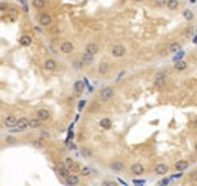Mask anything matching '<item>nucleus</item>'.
I'll list each match as a JSON object with an SVG mask.
<instances>
[{"mask_svg":"<svg viewBox=\"0 0 197 186\" xmlns=\"http://www.w3.org/2000/svg\"><path fill=\"white\" fill-rule=\"evenodd\" d=\"M110 55H112L113 58H117V60H120V58H125V56H126V48H125V45H121V43L112 45V48H110Z\"/></svg>","mask_w":197,"mask_h":186,"instance_id":"nucleus-1","label":"nucleus"},{"mask_svg":"<svg viewBox=\"0 0 197 186\" xmlns=\"http://www.w3.org/2000/svg\"><path fill=\"white\" fill-rule=\"evenodd\" d=\"M26 129H30V117H20L16 127H13L10 130H11V133H18V132H25Z\"/></svg>","mask_w":197,"mask_h":186,"instance_id":"nucleus-2","label":"nucleus"},{"mask_svg":"<svg viewBox=\"0 0 197 186\" xmlns=\"http://www.w3.org/2000/svg\"><path fill=\"white\" fill-rule=\"evenodd\" d=\"M18 119L20 117H16L13 114H7V115H3L2 124H3V127H7V129H13V127H16V124H18Z\"/></svg>","mask_w":197,"mask_h":186,"instance_id":"nucleus-3","label":"nucleus"},{"mask_svg":"<svg viewBox=\"0 0 197 186\" xmlns=\"http://www.w3.org/2000/svg\"><path fill=\"white\" fill-rule=\"evenodd\" d=\"M113 96H115V89L112 86H105V88H102L98 91V97L102 101H110V99H113Z\"/></svg>","mask_w":197,"mask_h":186,"instance_id":"nucleus-4","label":"nucleus"},{"mask_svg":"<svg viewBox=\"0 0 197 186\" xmlns=\"http://www.w3.org/2000/svg\"><path fill=\"white\" fill-rule=\"evenodd\" d=\"M74 50H76V46H74L72 41H69V40H64V41L59 43V51L62 55H72Z\"/></svg>","mask_w":197,"mask_h":186,"instance_id":"nucleus-5","label":"nucleus"},{"mask_svg":"<svg viewBox=\"0 0 197 186\" xmlns=\"http://www.w3.org/2000/svg\"><path fill=\"white\" fill-rule=\"evenodd\" d=\"M38 23H39V26H49L51 23H53V17H51V13H48V12H41V13L38 15Z\"/></svg>","mask_w":197,"mask_h":186,"instance_id":"nucleus-6","label":"nucleus"},{"mask_svg":"<svg viewBox=\"0 0 197 186\" xmlns=\"http://www.w3.org/2000/svg\"><path fill=\"white\" fill-rule=\"evenodd\" d=\"M166 73L164 71H158L154 74V78H153V84L156 86V88H163L164 83H166Z\"/></svg>","mask_w":197,"mask_h":186,"instance_id":"nucleus-7","label":"nucleus"},{"mask_svg":"<svg viewBox=\"0 0 197 186\" xmlns=\"http://www.w3.org/2000/svg\"><path fill=\"white\" fill-rule=\"evenodd\" d=\"M108 168L112 171H115V173H123L125 171V163L121 160H112L108 163Z\"/></svg>","mask_w":197,"mask_h":186,"instance_id":"nucleus-8","label":"nucleus"},{"mask_svg":"<svg viewBox=\"0 0 197 186\" xmlns=\"http://www.w3.org/2000/svg\"><path fill=\"white\" fill-rule=\"evenodd\" d=\"M34 115H36L39 120L48 122V120L51 119V110H49V109H46V107H39L36 112H34Z\"/></svg>","mask_w":197,"mask_h":186,"instance_id":"nucleus-9","label":"nucleus"},{"mask_svg":"<svg viewBox=\"0 0 197 186\" xmlns=\"http://www.w3.org/2000/svg\"><path fill=\"white\" fill-rule=\"evenodd\" d=\"M43 68L46 69V71H56V69L59 68V64H57V61L54 60V58H46V60L43 61Z\"/></svg>","mask_w":197,"mask_h":186,"instance_id":"nucleus-10","label":"nucleus"},{"mask_svg":"<svg viewBox=\"0 0 197 186\" xmlns=\"http://www.w3.org/2000/svg\"><path fill=\"white\" fill-rule=\"evenodd\" d=\"M57 175H59V178L66 179L69 175H71V168H69L66 163H59L57 165Z\"/></svg>","mask_w":197,"mask_h":186,"instance_id":"nucleus-11","label":"nucleus"},{"mask_svg":"<svg viewBox=\"0 0 197 186\" xmlns=\"http://www.w3.org/2000/svg\"><path fill=\"white\" fill-rule=\"evenodd\" d=\"M130 173L133 176H141V175H144V166L141 163H133V165H130Z\"/></svg>","mask_w":197,"mask_h":186,"instance_id":"nucleus-12","label":"nucleus"},{"mask_svg":"<svg viewBox=\"0 0 197 186\" xmlns=\"http://www.w3.org/2000/svg\"><path fill=\"white\" fill-rule=\"evenodd\" d=\"M167 171H169V165H167V163H158L154 166V173H156V175H159V176L167 175Z\"/></svg>","mask_w":197,"mask_h":186,"instance_id":"nucleus-13","label":"nucleus"},{"mask_svg":"<svg viewBox=\"0 0 197 186\" xmlns=\"http://www.w3.org/2000/svg\"><path fill=\"white\" fill-rule=\"evenodd\" d=\"M187 168H189V161H187V160H177L176 163H174V170L179 171V173L186 171Z\"/></svg>","mask_w":197,"mask_h":186,"instance_id":"nucleus-14","label":"nucleus"},{"mask_svg":"<svg viewBox=\"0 0 197 186\" xmlns=\"http://www.w3.org/2000/svg\"><path fill=\"white\" fill-rule=\"evenodd\" d=\"M108 71H110V64L107 61H102L100 64H98V68H97V74H98V76H105V74H108Z\"/></svg>","mask_w":197,"mask_h":186,"instance_id":"nucleus-15","label":"nucleus"},{"mask_svg":"<svg viewBox=\"0 0 197 186\" xmlns=\"http://www.w3.org/2000/svg\"><path fill=\"white\" fill-rule=\"evenodd\" d=\"M18 41H20V46H23V48H28V46L33 45V38L30 36V35H21Z\"/></svg>","mask_w":197,"mask_h":186,"instance_id":"nucleus-16","label":"nucleus"},{"mask_svg":"<svg viewBox=\"0 0 197 186\" xmlns=\"http://www.w3.org/2000/svg\"><path fill=\"white\" fill-rule=\"evenodd\" d=\"M166 8L169 12H177L179 8H181V2H179V0H167Z\"/></svg>","mask_w":197,"mask_h":186,"instance_id":"nucleus-17","label":"nucleus"},{"mask_svg":"<svg viewBox=\"0 0 197 186\" xmlns=\"http://www.w3.org/2000/svg\"><path fill=\"white\" fill-rule=\"evenodd\" d=\"M85 51H89V53H92V55H97L98 53V43H95V41H89L87 45H85V48H84Z\"/></svg>","mask_w":197,"mask_h":186,"instance_id":"nucleus-18","label":"nucleus"},{"mask_svg":"<svg viewBox=\"0 0 197 186\" xmlns=\"http://www.w3.org/2000/svg\"><path fill=\"white\" fill-rule=\"evenodd\" d=\"M80 58L84 60L85 64H94V61H95V55H92V53H89V51H85V50H84V53H82Z\"/></svg>","mask_w":197,"mask_h":186,"instance_id":"nucleus-19","label":"nucleus"},{"mask_svg":"<svg viewBox=\"0 0 197 186\" xmlns=\"http://www.w3.org/2000/svg\"><path fill=\"white\" fill-rule=\"evenodd\" d=\"M41 127H43V120H39L36 115L30 117V129H41Z\"/></svg>","mask_w":197,"mask_h":186,"instance_id":"nucleus-20","label":"nucleus"},{"mask_svg":"<svg viewBox=\"0 0 197 186\" xmlns=\"http://www.w3.org/2000/svg\"><path fill=\"white\" fill-rule=\"evenodd\" d=\"M167 50H169V55H174L177 51H181V43L179 41H171L167 45Z\"/></svg>","mask_w":197,"mask_h":186,"instance_id":"nucleus-21","label":"nucleus"},{"mask_svg":"<svg viewBox=\"0 0 197 186\" xmlns=\"http://www.w3.org/2000/svg\"><path fill=\"white\" fill-rule=\"evenodd\" d=\"M64 181H66V184H79L80 178H79V175H76V173H71Z\"/></svg>","mask_w":197,"mask_h":186,"instance_id":"nucleus-22","label":"nucleus"},{"mask_svg":"<svg viewBox=\"0 0 197 186\" xmlns=\"http://www.w3.org/2000/svg\"><path fill=\"white\" fill-rule=\"evenodd\" d=\"M182 18L187 20V21H192L194 20V12L190 10V8H184L182 10Z\"/></svg>","mask_w":197,"mask_h":186,"instance_id":"nucleus-23","label":"nucleus"},{"mask_svg":"<svg viewBox=\"0 0 197 186\" xmlns=\"http://www.w3.org/2000/svg\"><path fill=\"white\" fill-rule=\"evenodd\" d=\"M31 5L36 10H43L46 7V0H31Z\"/></svg>","mask_w":197,"mask_h":186,"instance_id":"nucleus-24","label":"nucleus"},{"mask_svg":"<svg viewBox=\"0 0 197 186\" xmlns=\"http://www.w3.org/2000/svg\"><path fill=\"white\" fill-rule=\"evenodd\" d=\"M84 66H85V63H84L82 58H79V60H74V61H72V68L76 69V71H80Z\"/></svg>","mask_w":197,"mask_h":186,"instance_id":"nucleus-25","label":"nucleus"},{"mask_svg":"<svg viewBox=\"0 0 197 186\" xmlns=\"http://www.w3.org/2000/svg\"><path fill=\"white\" fill-rule=\"evenodd\" d=\"M74 92H76V94H82L84 92V81H76V83H74Z\"/></svg>","mask_w":197,"mask_h":186,"instance_id":"nucleus-26","label":"nucleus"},{"mask_svg":"<svg viewBox=\"0 0 197 186\" xmlns=\"http://www.w3.org/2000/svg\"><path fill=\"white\" fill-rule=\"evenodd\" d=\"M174 69H176V71H186V69H187V63L186 61H176Z\"/></svg>","mask_w":197,"mask_h":186,"instance_id":"nucleus-27","label":"nucleus"},{"mask_svg":"<svg viewBox=\"0 0 197 186\" xmlns=\"http://www.w3.org/2000/svg\"><path fill=\"white\" fill-rule=\"evenodd\" d=\"M33 147H36V148H43L44 147V138L43 137H39V138H34V140L31 142Z\"/></svg>","mask_w":197,"mask_h":186,"instance_id":"nucleus-28","label":"nucleus"},{"mask_svg":"<svg viewBox=\"0 0 197 186\" xmlns=\"http://www.w3.org/2000/svg\"><path fill=\"white\" fill-rule=\"evenodd\" d=\"M100 127H102V129H110V127H112V119L103 117V119L100 120Z\"/></svg>","mask_w":197,"mask_h":186,"instance_id":"nucleus-29","label":"nucleus"},{"mask_svg":"<svg viewBox=\"0 0 197 186\" xmlns=\"http://www.w3.org/2000/svg\"><path fill=\"white\" fill-rule=\"evenodd\" d=\"M80 175H82V176H90L92 175V170H90V168H87V166H80Z\"/></svg>","mask_w":197,"mask_h":186,"instance_id":"nucleus-30","label":"nucleus"},{"mask_svg":"<svg viewBox=\"0 0 197 186\" xmlns=\"http://www.w3.org/2000/svg\"><path fill=\"white\" fill-rule=\"evenodd\" d=\"M80 153H82L84 156H87V158H92V152H90L89 148H85V147L80 148Z\"/></svg>","mask_w":197,"mask_h":186,"instance_id":"nucleus-31","label":"nucleus"},{"mask_svg":"<svg viewBox=\"0 0 197 186\" xmlns=\"http://www.w3.org/2000/svg\"><path fill=\"white\" fill-rule=\"evenodd\" d=\"M154 3H156V7H166L167 0H154Z\"/></svg>","mask_w":197,"mask_h":186,"instance_id":"nucleus-32","label":"nucleus"},{"mask_svg":"<svg viewBox=\"0 0 197 186\" xmlns=\"http://www.w3.org/2000/svg\"><path fill=\"white\" fill-rule=\"evenodd\" d=\"M167 55H169V50H167V46H166V48H161V50H159V56H167Z\"/></svg>","mask_w":197,"mask_h":186,"instance_id":"nucleus-33","label":"nucleus"},{"mask_svg":"<svg viewBox=\"0 0 197 186\" xmlns=\"http://www.w3.org/2000/svg\"><path fill=\"white\" fill-rule=\"evenodd\" d=\"M41 137L43 138H51V133L48 130H41Z\"/></svg>","mask_w":197,"mask_h":186,"instance_id":"nucleus-34","label":"nucleus"},{"mask_svg":"<svg viewBox=\"0 0 197 186\" xmlns=\"http://www.w3.org/2000/svg\"><path fill=\"white\" fill-rule=\"evenodd\" d=\"M5 142H7V143H15V138L8 137V138H5Z\"/></svg>","mask_w":197,"mask_h":186,"instance_id":"nucleus-35","label":"nucleus"},{"mask_svg":"<svg viewBox=\"0 0 197 186\" xmlns=\"http://www.w3.org/2000/svg\"><path fill=\"white\" fill-rule=\"evenodd\" d=\"M194 152H195V153H197V140H195V142H194Z\"/></svg>","mask_w":197,"mask_h":186,"instance_id":"nucleus-36","label":"nucleus"},{"mask_svg":"<svg viewBox=\"0 0 197 186\" xmlns=\"http://www.w3.org/2000/svg\"><path fill=\"white\" fill-rule=\"evenodd\" d=\"M194 184H197V175L194 176Z\"/></svg>","mask_w":197,"mask_h":186,"instance_id":"nucleus-37","label":"nucleus"},{"mask_svg":"<svg viewBox=\"0 0 197 186\" xmlns=\"http://www.w3.org/2000/svg\"><path fill=\"white\" fill-rule=\"evenodd\" d=\"M189 2H190V3H195V2H197V0H189Z\"/></svg>","mask_w":197,"mask_h":186,"instance_id":"nucleus-38","label":"nucleus"},{"mask_svg":"<svg viewBox=\"0 0 197 186\" xmlns=\"http://www.w3.org/2000/svg\"><path fill=\"white\" fill-rule=\"evenodd\" d=\"M135 2H144V0H135Z\"/></svg>","mask_w":197,"mask_h":186,"instance_id":"nucleus-39","label":"nucleus"}]
</instances>
